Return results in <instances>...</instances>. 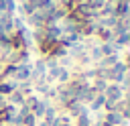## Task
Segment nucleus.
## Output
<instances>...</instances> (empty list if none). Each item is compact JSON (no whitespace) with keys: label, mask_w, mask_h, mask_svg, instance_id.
I'll use <instances>...</instances> for the list:
<instances>
[{"label":"nucleus","mask_w":130,"mask_h":126,"mask_svg":"<svg viewBox=\"0 0 130 126\" xmlns=\"http://www.w3.org/2000/svg\"><path fill=\"white\" fill-rule=\"evenodd\" d=\"M126 75H128V63H126V61H118L114 67H110V77H108V81H110V83H120Z\"/></svg>","instance_id":"obj_1"},{"label":"nucleus","mask_w":130,"mask_h":126,"mask_svg":"<svg viewBox=\"0 0 130 126\" xmlns=\"http://www.w3.org/2000/svg\"><path fill=\"white\" fill-rule=\"evenodd\" d=\"M104 96H106V100H110V102H120L122 98H126V93L122 91V87L118 85V83H108V87H106V91H104Z\"/></svg>","instance_id":"obj_2"},{"label":"nucleus","mask_w":130,"mask_h":126,"mask_svg":"<svg viewBox=\"0 0 130 126\" xmlns=\"http://www.w3.org/2000/svg\"><path fill=\"white\" fill-rule=\"evenodd\" d=\"M102 120L110 126H128V120H124L120 112H108V114H104Z\"/></svg>","instance_id":"obj_3"},{"label":"nucleus","mask_w":130,"mask_h":126,"mask_svg":"<svg viewBox=\"0 0 130 126\" xmlns=\"http://www.w3.org/2000/svg\"><path fill=\"white\" fill-rule=\"evenodd\" d=\"M30 67L28 63H16V71H14V81H28L30 77Z\"/></svg>","instance_id":"obj_4"},{"label":"nucleus","mask_w":130,"mask_h":126,"mask_svg":"<svg viewBox=\"0 0 130 126\" xmlns=\"http://www.w3.org/2000/svg\"><path fill=\"white\" fill-rule=\"evenodd\" d=\"M49 104H51V102H49L47 98H43V100H39V104H37V106L32 108V116H35L37 120H39V118H43V116H45V110L49 108Z\"/></svg>","instance_id":"obj_5"},{"label":"nucleus","mask_w":130,"mask_h":126,"mask_svg":"<svg viewBox=\"0 0 130 126\" xmlns=\"http://www.w3.org/2000/svg\"><path fill=\"white\" fill-rule=\"evenodd\" d=\"M100 51H102V57H108V55H116L120 51V47L112 41V43H102L100 45Z\"/></svg>","instance_id":"obj_6"},{"label":"nucleus","mask_w":130,"mask_h":126,"mask_svg":"<svg viewBox=\"0 0 130 126\" xmlns=\"http://www.w3.org/2000/svg\"><path fill=\"white\" fill-rule=\"evenodd\" d=\"M104 102H106V96H104V93H98V96L89 102V108H87V110H89V112H100V110L104 108Z\"/></svg>","instance_id":"obj_7"},{"label":"nucleus","mask_w":130,"mask_h":126,"mask_svg":"<svg viewBox=\"0 0 130 126\" xmlns=\"http://www.w3.org/2000/svg\"><path fill=\"white\" fill-rule=\"evenodd\" d=\"M118 61H120L118 53H116V55H108V57H102V59H100L98 67H106V69H110V67H114V65H116Z\"/></svg>","instance_id":"obj_8"},{"label":"nucleus","mask_w":130,"mask_h":126,"mask_svg":"<svg viewBox=\"0 0 130 126\" xmlns=\"http://www.w3.org/2000/svg\"><path fill=\"white\" fill-rule=\"evenodd\" d=\"M6 100H8V104H10V106H16V108L24 104V96H22L18 89H14L10 96H6Z\"/></svg>","instance_id":"obj_9"},{"label":"nucleus","mask_w":130,"mask_h":126,"mask_svg":"<svg viewBox=\"0 0 130 126\" xmlns=\"http://www.w3.org/2000/svg\"><path fill=\"white\" fill-rule=\"evenodd\" d=\"M16 89V81H0V96H10Z\"/></svg>","instance_id":"obj_10"},{"label":"nucleus","mask_w":130,"mask_h":126,"mask_svg":"<svg viewBox=\"0 0 130 126\" xmlns=\"http://www.w3.org/2000/svg\"><path fill=\"white\" fill-rule=\"evenodd\" d=\"M108 83H110V81H106V79L93 77V81H91V87H93V91H95V93H104V91H106V87H108Z\"/></svg>","instance_id":"obj_11"},{"label":"nucleus","mask_w":130,"mask_h":126,"mask_svg":"<svg viewBox=\"0 0 130 126\" xmlns=\"http://www.w3.org/2000/svg\"><path fill=\"white\" fill-rule=\"evenodd\" d=\"M55 116H57V108H55L53 104H49V108L45 110V116H43V122H45L47 126H51V122L55 120Z\"/></svg>","instance_id":"obj_12"},{"label":"nucleus","mask_w":130,"mask_h":126,"mask_svg":"<svg viewBox=\"0 0 130 126\" xmlns=\"http://www.w3.org/2000/svg\"><path fill=\"white\" fill-rule=\"evenodd\" d=\"M89 124H91L89 114H81V116L75 118V124H73V126H89Z\"/></svg>","instance_id":"obj_13"},{"label":"nucleus","mask_w":130,"mask_h":126,"mask_svg":"<svg viewBox=\"0 0 130 126\" xmlns=\"http://www.w3.org/2000/svg\"><path fill=\"white\" fill-rule=\"evenodd\" d=\"M69 79H71V71H69V69H65V67H61V73H59L57 81H61V85H65Z\"/></svg>","instance_id":"obj_14"},{"label":"nucleus","mask_w":130,"mask_h":126,"mask_svg":"<svg viewBox=\"0 0 130 126\" xmlns=\"http://www.w3.org/2000/svg\"><path fill=\"white\" fill-rule=\"evenodd\" d=\"M22 126H37V118L32 116V112L22 116Z\"/></svg>","instance_id":"obj_15"},{"label":"nucleus","mask_w":130,"mask_h":126,"mask_svg":"<svg viewBox=\"0 0 130 126\" xmlns=\"http://www.w3.org/2000/svg\"><path fill=\"white\" fill-rule=\"evenodd\" d=\"M100 126H110V124H106V122H104V120H102V122H100Z\"/></svg>","instance_id":"obj_16"},{"label":"nucleus","mask_w":130,"mask_h":126,"mask_svg":"<svg viewBox=\"0 0 130 126\" xmlns=\"http://www.w3.org/2000/svg\"><path fill=\"white\" fill-rule=\"evenodd\" d=\"M2 126H14V124H2Z\"/></svg>","instance_id":"obj_17"}]
</instances>
